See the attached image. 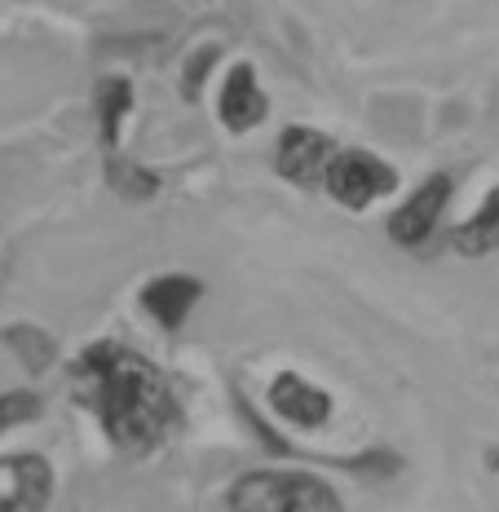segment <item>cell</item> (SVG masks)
Wrapping results in <instances>:
<instances>
[{
  "mask_svg": "<svg viewBox=\"0 0 499 512\" xmlns=\"http://www.w3.org/2000/svg\"><path fill=\"white\" fill-rule=\"evenodd\" d=\"M270 402L274 411L283 415V420L301 424V429H318V424L332 415V398H327L323 389H314L310 380L301 376H279L270 384Z\"/></svg>",
  "mask_w": 499,
  "mask_h": 512,
  "instance_id": "7",
  "label": "cell"
},
{
  "mask_svg": "<svg viewBox=\"0 0 499 512\" xmlns=\"http://www.w3.org/2000/svg\"><path fill=\"white\" fill-rule=\"evenodd\" d=\"M49 504V468L36 455L0 460V512H40Z\"/></svg>",
  "mask_w": 499,
  "mask_h": 512,
  "instance_id": "6",
  "label": "cell"
},
{
  "mask_svg": "<svg viewBox=\"0 0 499 512\" xmlns=\"http://www.w3.org/2000/svg\"><path fill=\"white\" fill-rule=\"evenodd\" d=\"M451 243L464 256H486L495 248V243H499V190H491V199H486V204L451 234Z\"/></svg>",
  "mask_w": 499,
  "mask_h": 512,
  "instance_id": "10",
  "label": "cell"
},
{
  "mask_svg": "<svg viewBox=\"0 0 499 512\" xmlns=\"http://www.w3.org/2000/svg\"><path fill=\"white\" fill-rule=\"evenodd\" d=\"M129 102H133V93H129V84H124V80H106L102 84L98 115H102V142L106 146L120 142V120H124V111H129Z\"/></svg>",
  "mask_w": 499,
  "mask_h": 512,
  "instance_id": "11",
  "label": "cell"
},
{
  "mask_svg": "<svg viewBox=\"0 0 499 512\" xmlns=\"http://www.w3.org/2000/svg\"><path fill=\"white\" fill-rule=\"evenodd\" d=\"M447 204H451V177L447 173H438V177L424 181V186H416V195H411L407 204L389 217V234H394V243H402V248H420V243L438 230Z\"/></svg>",
  "mask_w": 499,
  "mask_h": 512,
  "instance_id": "4",
  "label": "cell"
},
{
  "mask_svg": "<svg viewBox=\"0 0 499 512\" xmlns=\"http://www.w3.org/2000/svg\"><path fill=\"white\" fill-rule=\"evenodd\" d=\"M332 155H336V146L327 142L323 133H314V128H288V133L279 137L274 164H279V173L296 181V186H318V181L327 177Z\"/></svg>",
  "mask_w": 499,
  "mask_h": 512,
  "instance_id": "5",
  "label": "cell"
},
{
  "mask_svg": "<svg viewBox=\"0 0 499 512\" xmlns=\"http://www.w3.org/2000/svg\"><path fill=\"white\" fill-rule=\"evenodd\" d=\"M36 415H40L36 393H5V398H0V433L23 424V420H36Z\"/></svg>",
  "mask_w": 499,
  "mask_h": 512,
  "instance_id": "14",
  "label": "cell"
},
{
  "mask_svg": "<svg viewBox=\"0 0 499 512\" xmlns=\"http://www.w3.org/2000/svg\"><path fill=\"white\" fill-rule=\"evenodd\" d=\"M80 376L98 384V407L111 437L129 451H146L164 437L173 420V398L164 380L155 376L137 354H124L115 345H98L80 358Z\"/></svg>",
  "mask_w": 499,
  "mask_h": 512,
  "instance_id": "1",
  "label": "cell"
},
{
  "mask_svg": "<svg viewBox=\"0 0 499 512\" xmlns=\"http://www.w3.org/2000/svg\"><path fill=\"white\" fill-rule=\"evenodd\" d=\"M221 120H226V128H235V133H248V128H257L265 120V93L252 80V67L230 71L226 89H221Z\"/></svg>",
  "mask_w": 499,
  "mask_h": 512,
  "instance_id": "8",
  "label": "cell"
},
{
  "mask_svg": "<svg viewBox=\"0 0 499 512\" xmlns=\"http://www.w3.org/2000/svg\"><path fill=\"white\" fill-rule=\"evenodd\" d=\"M235 512H341V499L310 473H252L230 490Z\"/></svg>",
  "mask_w": 499,
  "mask_h": 512,
  "instance_id": "2",
  "label": "cell"
},
{
  "mask_svg": "<svg viewBox=\"0 0 499 512\" xmlns=\"http://www.w3.org/2000/svg\"><path fill=\"white\" fill-rule=\"evenodd\" d=\"M323 186H327V195H332L336 204L358 212V208L376 204L380 195H389V190L398 186V173L385 164V159H376L367 151H336L332 164H327Z\"/></svg>",
  "mask_w": 499,
  "mask_h": 512,
  "instance_id": "3",
  "label": "cell"
},
{
  "mask_svg": "<svg viewBox=\"0 0 499 512\" xmlns=\"http://www.w3.org/2000/svg\"><path fill=\"white\" fill-rule=\"evenodd\" d=\"M195 301H199V283L182 279V274H168V279H155L151 287H146V309H151L168 332L182 327V318L190 314V305Z\"/></svg>",
  "mask_w": 499,
  "mask_h": 512,
  "instance_id": "9",
  "label": "cell"
},
{
  "mask_svg": "<svg viewBox=\"0 0 499 512\" xmlns=\"http://www.w3.org/2000/svg\"><path fill=\"white\" fill-rule=\"evenodd\" d=\"M111 181H115V190H120V195H133V199H146V195H155V190H159V181L151 173L124 164V159H120V164L111 159Z\"/></svg>",
  "mask_w": 499,
  "mask_h": 512,
  "instance_id": "13",
  "label": "cell"
},
{
  "mask_svg": "<svg viewBox=\"0 0 499 512\" xmlns=\"http://www.w3.org/2000/svg\"><path fill=\"white\" fill-rule=\"evenodd\" d=\"M5 340L18 349V358H23L31 371H40V367H45V362L53 358V340H49L45 332H36V327H27V323H23V327H9Z\"/></svg>",
  "mask_w": 499,
  "mask_h": 512,
  "instance_id": "12",
  "label": "cell"
}]
</instances>
